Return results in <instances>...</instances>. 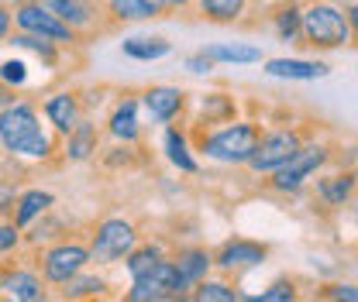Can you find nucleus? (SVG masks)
<instances>
[{
	"label": "nucleus",
	"instance_id": "f257e3e1",
	"mask_svg": "<svg viewBox=\"0 0 358 302\" xmlns=\"http://www.w3.org/2000/svg\"><path fill=\"white\" fill-rule=\"evenodd\" d=\"M189 137H193L196 155H203L207 162H217L227 169H245L259 148L262 124L248 121V117H231L214 128H193Z\"/></svg>",
	"mask_w": 358,
	"mask_h": 302
},
{
	"label": "nucleus",
	"instance_id": "f03ea898",
	"mask_svg": "<svg viewBox=\"0 0 358 302\" xmlns=\"http://www.w3.org/2000/svg\"><path fill=\"white\" fill-rule=\"evenodd\" d=\"M0 144L14 158H31V162H48L59 144L45 130L42 114L31 100H10L0 107Z\"/></svg>",
	"mask_w": 358,
	"mask_h": 302
},
{
	"label": "nucleus",
	"instance_id": "7ed1b4c3",
	"mask_svg": "<svg viewBox=\"0 0 358 302\" xmlns=\"http://www.w3.org/2000/svg\"><path fill=\"white\" fill-rule=\"evenodd\" d=\"M313 52H341L352 45L348 10L338 0H307L303 3V42Z\"/></svg>",
	"mask_w": 358,
	"mask_h": 302
},
{
	"label": "nucleus",
	"instance_id": "20e7f679",
	"mask_svg": "<svg viewBox=\"0 0 358 302\" xmlns=\"http://www.w3.org/2000/svg\"><path fill=\"white\" fill-rule=\"evenodd\" d=\"M331 158H334V144H331V141L307 137L303 148H300L286 165H279L272 175H266V192H275V196H296L300 189H307L313 179L331 165Z\"/></svg>",
	"mask_w": 358,
	"mask_h": 302
},
{
	"label": "nucleus",
	"instance_id": "39448f33",
	"mask_svg": "<svg viewBox=\"0 0 358 302\" xmlns=\"http://www.w3.org/2000/svg\"><path fill=\"white\" fill-rule=\"evenodd\" d=\"M87 244H90V261L96 268H110V264L124 261L141 244V230L128 216H103L93 227Z\"/></svg>",
	"mask_w": 358,
	"mask_h": 302
},
{
	"label": "nucleus",
	"instance_id": "423d86ee",
	"mask_svg": "<svg viewBox=\"0 0 358 302\" xmlns=\"http://www.w3.org/2000/svg\"><path fill=\"white\" fill-rule=\"evenodd\" d=\"M310 134L303 128H275V130H262V137H259V148H255V155H252V162L245 165L252 175H272L279 165H286L300 148H303V141H307Z\"/></svg>",
	"mask_w": 358,
	"mask_h": 302
},
{
	"label": "nucleus",
	"instance_id": "0eeeda50",
	"mask_svg": "<svg viewBox=\"0 0 358 302\" xmlns=\"http://www.w3.org/2000/svg\"><path fill=\"white\" fill-rule=\"evenodd\" d=\"M14 28H17V31H28V35H38L45 42L62 45V48H76V45L83 42L59 14H52L38 0H31V3H14Z\"/></svg>",
	"mask_w": 358,
	"mask_h": 302
},
{
	"label": "nucleus",
	"instance_id": "6e6552de",
	"mask_svg": "<svg viewBox=\"0 0 358 302\" xmlns=\"http://www.w3.org/2000/svg\"><path fill=\"white\" fill-rule=\"evenodd\" d=\"M186 296H189V289L182 285L173 258H162L145 275L131 278V289L124 292L128 302H169V299H186Z\"/></svg>",
	"mask_w": 358,
	"mask_h": 302
},
{
	"label": "nucleus",
	"instance_id": "1a4fd4ad",
	"mask_svg": "<svg viewBox=\"0 0 358 302\" xmlns=\"http://www.w3.org/2000/svg\"><path fill=\"white\" fill-rule=\"evenodd\" d=\"M90 264H93L90 261V244L59 237L52 248L42 251V278L48 285H66L73 275H80Z\"/></svg>",
	"mask_w": 358,
	"mask_h": 302
},
{
	"label": "nucleus",
	"instance_id": "9d476101",
	"mask_svg": "<svg viewBox=\"0 0 358 302\" xmlns=\"http://www.w3.org/2000/svg\"><path fill=\"white\" fill-rule=\"evenodd\" d=\"M141 114L148 124H176L179 117L189 110V93L182 86H173V83H155V86H145L141 93Z\"/></svg>",
	"mask_w": 358,
	"mask_h": 302
},
{
	"label": "nucleus",
	"instance_id": "9b49d317",
	"mask_svg": "<svg viewBox=\"0 0 358 302\" xmlns=\"http://www.w3.org/2000/svg\"><path fill=\"white\" fill-rule=\"evenodd\" d=\"M268 261V244L252 241V237H227L221 248L214 251V268H221L224 275H245L259 264Z\"/></svg>",
	"mask_w": 358,
	"mask_h": 302
},
{
	"label": "nucleus",
	"instance_id": "f8f14e48",
	"mask_svg": "<svg viewBox=\"0 0 358 302\" xmlns=\"http://www.w3.org/2000/svg\"><path fill=\"white\" fill-rule=\"evenodd\" d=\"M45 3L52 14H59L80 38H90V35H100V31H110L103 10H96L90 0H38Z\"/></svg>",
	"mask_w": 358,
	"mask_h": 302
},
{
	"label": "nucleus",
	"instance_id": "ddd939ff",
	"mask_svg": "<svg viewBox=\"0 0 358 302\" xmlns=\"http://www.w3.org/2000/svg\"><path fill=\"white\" fill-rule=\"evenodd\" d=\"M173 3L169 0H103V17L110 28L117 24H145V21H159L169 17Z\"/></svg>",
	"mask_w": 358,
	"mask_h": 302
},
{
	"label": "nucleus",
	"instance_id": "4468645a",
	"mask_svg": "<svg viewBox=\"0 0 358 302\" xmlns=\"http://www.w3.org/2000/svg\"><path fill=\"white\" fill-rule=\"evenodd\" d=\"M103 134H107L110 141H124V144H138V141H141V96H138V93H124V96L110 107Z\"/></svg>",
	"mask_w": 358,
	"mask_h": 302
},
{
	"label": "nucleus",
	"instance_id": "2eb2a0df",
	"mask_svg": "<svg viewBox=\"0 0 358 302\" xmlns=\"http://www.w3.org/2000/svg\"><path fill=\"white\" fill-rule=\"evenodd\" d=\"M317 203L327 210H341L355 199L358 192V169H341V172H320L313 179Z\"/></svg>",
	"mask_w": 358,
	"mask_h": 302
},
{
	"label": "nucleus",
	"instance_id": "dca6fc26",
	"mask_svg": "<svg viewBox=\"0 0 358 302\" xmlns=\"http://www.w3.org/2000/svg\"><path fill=\"white\" fill-rule=\"evenodd\" d=\"M262 73L272 80H286V83H313V80H327L331 66L320 59H293V55H279V59H266Z\"/></svg>",
	"mask_w": 358,
	"mask_h": 302
},
{
	"label": "nucleus",
	"instance_id": "f3484780",
	"mask_svg": "<svg viewBox=\"0 0 358 302\" xmlns=\"http://www.w3.org/2000/svg\"><path fill=\"white\" fill-rule=\"evenodd\" d=\"M42 114H45V121L52 124V130H55L59 137H66L69 130L87 117L83 100H80L76 89H59V93H52V96L42 103Z\"/></svg>",
	"mask_w": 358,
	"mask_h": 302
},
{
	"label": "nucleus",
	"instance_id": "a211bd4d",
	"mask_svg": "<svg viewBox=\"0 0 358 302\" xmlns=\"http://www.w3.org/2000/svg\"><path fill=\"white\" fill-rule=\"evenodd\" d=\"M162 151H166V162H169L176 172H182V175L200 172V158H196V148H193L189 128L166 124V130H162Z\"/></svg>",
	"mask_w": 358,
	"mask_h": 302
},
{
	"label": "nucleus",
	"instance_id": "6ab92c4d",
	"mask_svg": "<svg viewBox=\"0 0 358 302\" xmlns=\"http://www.w3.org/2000/svg\"><path fill=\"white\" fill-rule=\"evenodd\" d=\"M100 141H103V130L96 128V121L83 117L76 128L62 137V158L73 162V165H83V162L100 155Z\"/></svg>",
	"mask_w": 358,
	"mask_h": 302
},
{
	"label": "nucleus",
	"instance_id": "aec40b11",
	"mask_svg": "<svg viewBox=\"0 0 358 302\" xmlns=\"http://www.w3.org/2000/svg\"><path fill=\"white\" fill-rule=\"evenodd\" d=\"M45 282L42 278V271H31V268H24V264H10V268H3L0 271V289L10 296V299H17V302H38L45 299L48 292H45Z\"/></svg>",
	"mask_w": 358,
	"mask_h": 302
},
{
	"label": "nucleus",
	"instance_id": "412c9836",
	"mask_svg": "<svg viewBox=\"0 0 358 302\" xmlns=\"http://www.w3.org/2000/svg\"><path fill=\"white\" fill-rule=\"evenodd\" d=\"M268 28L275 42L300 45L303 42V0H282L268 10Z\"/></svg>",
	"mask_w": 358,
	"mask_h": 302
},
{
	"label": "nucleus",
	"instance_id": "4be33fe9",
	"mask_svg": "<svg viewBox=\"0 0 358 302\" xmlns=\"http://www.w3.org/2000/svg\"><path fill=\"white\" fill-rule=\"evenodd\" d=\"M248 10H252V0H196L193 3V14L207 24H217V28L241 24Z\"/></svg>",
	"mask_w": 358,
	"mask_h": 302
},
{
	"label": "nucleus",
	"instance_id": "5701e85b",
	"mask_svg": "<svg viewBox=\"0 0 358 302\" xmlns=\"http://www.w3.org/2000/svg\"><path fill=\"white\" fill-rule=\"evenodd\" d=\"M193 107L200 110V117L193 114V128H214V124H224V121H231V117H238V103H234V96H227V93H200L196 100H193Z\"/></svg>",
	"mask_w": 358,
	"mask_h": 302
},
{
	"label": "nucleus",
	"instance_id": "b1692460",
	"mask_svg": "<svg viewBox=\"0 0 358 302\" xmlns=\"http://www.w3.org/2000/svg\"><path fill=\"white\" fill-rule=\"evenodd\" d=\"M169 258H173L179 278H182V285L189 292H193L196 282H203L214 271V251H207V248H179L176 255H169Z\"/></svg>",
	"mask_w": 358,
	"mask_h": 302
},
{
	"label": "nucleus",
	"instance_id": "393cba45",
	"mask_svg": "<svg viewBox=\"0 0 358 302\" xmlns=\"http://www.w3.org/2000/svg\"><path fill=\"white\" fill-rule=\"evenodd\" d=\"M55 206V196L48 189H28V192H17V203H14V223L21 230H28L38 216H45L48 210Z\"/></svg>",
	"mask_w": 358,
	"mask_h": 302
},
{
	"label": "nucleus",
	"instance_id": "a878e982",
	"mask_svg": "<svg viewBox=\"0 0 358 302\" xmlns=\"http://www.w3.org/2000/svg\"><path fill=\"white\" fill-rule=\"evenodd\" d=\"M121 52L131 62H159L173 52V42L162 38V35H131V38L121 42Z\"/></svg>",
	"mask_w": 358,
	"mask_h": 302
},
{
	"label": "nucleus",
	"instance_id": "bb28decb",
	"mask_svg": "<svg viewBox=\"0 0 358 302\" xmlns=\"http://www.w3.org/2000/svg\"><path fill=\"white\" fill-rule=\"evenodd\" d=\"M217 66H255V62H266L262 48L259 45H241V42H217L203 48Z\"/></svg>",
	"mask_w": 358,
	"mask_h": 302
},
{
	"label": "nucleus",
	"instance_id": "cd10ccee",
	"mask_svg": "<svg viewBox=\"0 0 358 302\" xmlns=\"http://www.w3.org/2000/svg\"><path fill=\"white\" fill-rule=\"evenodd\" d=\"M107 289H110V282H107L103 275L83 268L80 275H73V278L62 285V299H96V296H107Z\"/></svg>",
	"mask_w": 358,
	"mask_h": 302
},
{
	"label": "nucleus",
	"instance_id": "c85d7f7f",
	"mask_svg": "<svg viewBox=\"0 0 358 302\" xmlns=\"http://www.w3.org/2000/svg\"><path fill=\"white\" fill-rule=\"evenodd\" d=\"M7 42L14 45V48H21V52H31L35 59H42L45 66H59L62 52H69V48H62V45L45 42V38H38V35H28V31H17V35H10Z\"/></svg>",
	"mask_w": 358,
	"mask_h": 302
},
{
	"label": "nucleus",
	"instance_id": "c756f323",
	"mask_svg": "<svg viewBox=\"0 0 358 302\" xmlns=\"http://www.w3.org/2000/svg\"><path fill=\"white\" fill-rule=\"evenodd\" d=\"M162 258H169L166 255V248L162 244H152V241H141L138 248H134L131 255L124 258V271H128V278H138V275H145L148 268H155Z\"/></svg>",
	"mask_w": 358,
	"mask_h": 302
},
{
	"label": "nucleus",
	"instance_id": "7c9ffc66",
	"mask_svg": "<svg viewBox=\"0 0 358 302\" xmlns=\"http://www.w3.org/2000/svg\"><path fill=\"white\" fill-rule=\"evenodd\" d=\"M189 299H196V302H238V299H245L231 282H224V278H203V282H196L193 285V292H189Z\"/></svg>",
	"mask_w": 358,
	"mask_h": 302
},
{
	"label": "nucleus",
	"instance_id": "2f4dec72",
	"mask_svg": "<svg viewBox=\"0 0 358 302\" xmlns=\"http://www.w3.org/2000/svg\"><path fill=\"white\" fill-rule=\"evenodd\" d=\"M248 299L252 302H296L300 299V285L293 278H275V282H268L262 292H255Z\"/></svg>",
	"mask_w": 358,
	"mask_h": 302
},
{
	"label": "nucleus",
	"instance_id": "473e14b6",
	"mask_svg": "<svg viewBox=\"0 0 358 302\" xmlns=\"http://www.w3.org/2000/svg\"><path fill=\"white\" fill-rule=\"evenodd\" d=\"M100 162L107 169H131V165H138V144L114 141V148H100Z\"/></svg>",
	"mask_w": 358,
	"mask_h": 302
},
{
	"label": "nucleus",
	"instance_id": "72a5a7b5",
	"mask_svg": "<svg viewBox=\"0 0 358 302\" xmlns=\"http://www.w3.org/2000/svg\"><path fill=\"white\" fill-rule=\"evenodd\" d=\"M320 299H334V302H358V285L355 282H331L320 289Z\"/></svg>",
	"mask_w": 358,
	"mask_h": 302
},
{
	"label": "nucleus",
	"instance_id": "f704fd0d",
	"mask_svg": "<svg viewBox=\"0 0 358 302\" xmlns=\"http://www.w3.org/2000/svg\"><path fill=\"white\" fill-rule=\"evenodd\" d=\"M28 80V66L21 62V59H7V62H0V83H7V86H21Z\"/></svg>",
	"mask_w": 358,
	"mask_h": 302
},
{
	"label": "nucleus",
	"instance_id": "c9c22d12",
	"mask_svg": "<svg viewBox=\"0 0 358 302\" xmlns=\"http://www.w3.org/2000/svg\"><path fill=\"white\" fill-rule=\"evenodd\" d=\"M182 69H186V73H193V76H210V73L217 69V62H214L207 52H193V55H186Z\"/></svg>",
	"mask_w": 358,
	"mask_h": 302
},
{
	"label": "nucleus",
	"instance_id": "e433bc0d",
	"mask_svg": "<svg viewBox=\"0 0 358 302\" xmlns=\"http://www.w3.org/2000/svg\"><path fill=\"white\" fill-rule=\"evenodd\" d=\"M17 244H21V227L14 220L10 223H0V255H10Z\"/></svg>",
	"mask_w": 358,
	"mask_h": 302
},
{
	"label": "nucleus",
	"instance_id": "4c0bfd02",
	"mask_svg": "<svg viewBox=\"0 0 358 302\" xmlns=\"http://www.w3.org/2000/svg\"><path fill=\"white\" fill-rule=\"evenodd\" d=\"M14 203H17V186L0 175V213H14Z\"/></svg>",
	"mask_w": 358,
	"mask_h": 302
},
{
	"label": "nucleus",
	"instance_id": "58836bf2",
	"mask_svg": "<svg viewBox=\"0 0 358 302\" xmlns=\"http://www.w3.org/2000/svg\"><path fill=\"white\" fill-rule=\"evenodd\" d=\"M10 28H14V10L0 0V42H7V38H10Z\"/></svg>",
	"mask_w": 358,
	"mask_h": 302
},
{
	"label": "nucleus",
	"instance_id": "ea45409f",
	"mask_svg": "<svg viewBox=\"0 0 358 302\" xmlns=\"http://www.w3.org/2000/svg\"><path fill=\"white\" fill-rule=\"evenodd\" d=\"M345 10H348V24H352V45H358V0H348Z\"/></svg>",
	"mask_w": 358,
	"mask_h": 302
},
{
	"label": "nucleus",
	"instance_id": "a19ab883",
	"mask_svg": "<svg viewBox=\"0 0 358 302\" xmlns=\"http://www.w3.org/2000/svg\"><path fill=\"white\" fill-rule=\"evenodd\" d=\"M169 3H173V14H176V10H193L196 0H169Z\"/></svg>",
	"mask_w": 358,
	"mask_h": 302
},
{
	"label": "nucleus",
	"instance_id": "79ce46f5",
	"mask_svg": "<svg viewBox=\"0 0 358 302\" xmlns=\"http://www.w3.org/2000/svg\"><path fill=\"white\" fill-rule=\"evenodd\" d=\"M10 100H14V96H10V86H7V83H0V107H7Z\"/></svg>",
	"mask_w": 358,
	"mask_h": 302
},
{
	"label": "nucleus",
	"instance_id": "37998d69",
	"mask_svg": "<svg viewBox=\"0 0 358 302\" xmlns=\"http://www.w3.org/2000/svg\"><path fill=\"white\" fill-rule=\"evenodd\" d=\"M90 3H96V0H90Z\"/></svg>",
	"mask_w": 358,
	"mask_h": 302
},
{
	"label": "nucleus",
	"instance_id": "c03bdc74",
	"mask_svg": "<svg viewBox=\"0 0 358 302\" xmlns=\"http://www.w3.org/2000/svg\"><path fill=\"white\" fill-rule=\"evenodd\" d=\"M355 199H358V192H355Z\"/></svg>",
	"mask_w": 358,
	"mask_h": 302
}]
</instances>
